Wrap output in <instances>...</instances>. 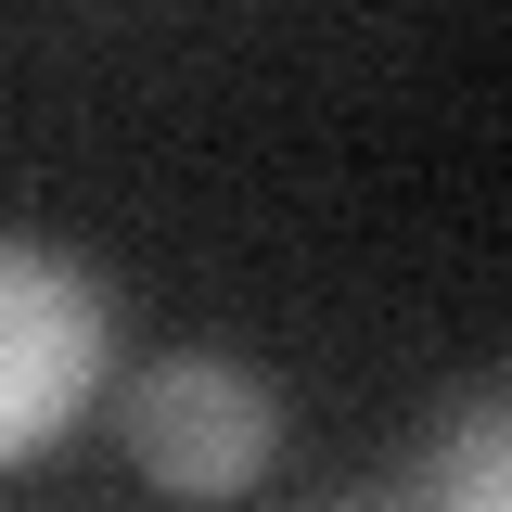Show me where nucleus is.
<instances>
[{"label":"nucleus","mask_w":512,"mask_h":512,"mask_svg":"<svg viewBox=\"0 0 512 512\" xmlns=\"http://www.w3.org/2000/svg\"><path fill=\"white\" fill-rule=\"evenodd\" d=\"M103 372H116V295L90 282V256L0 231V474L39 461L103 397Z\"/></svg>","instance_id":"1"},{"label":"nucleus","mask_w":512,"mask_h":512,"mask_svg":"<svg viewBox=\"0 0 512 512\" xmlns=\"http://www.w3.org/2000/svg\"><path fill=\"white\" fill-rule=\"evenodd\" d=\"M128 461L167 487V500H244L256 474L282 461V397L269 372L218 359V346H167L154 372H128Z\"/></svg>","instance_id":"2"},{"label":"nucleus","mask_w":512,"mask_h":512,"mask_svg":"<svg viewBox=\"0 0 512 512\" xmlns=\"http://www.w3.org/2000/svg\"><path fill=\"white\" fill-rule=\"evenodd\" d=\"M423 512H512V372L461 384L423 436Z\"/></svg>","instance_id":"3"}]
</instances>
